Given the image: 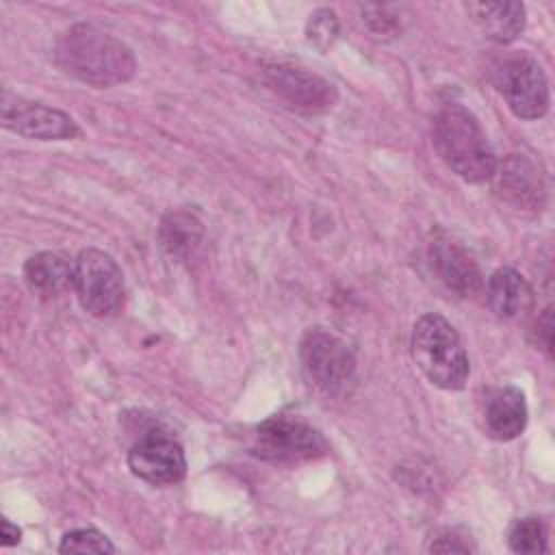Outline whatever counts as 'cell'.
<instances>
[{
  "mask_svg": "<svg viewBox=\"0 0 555 555\" xmlns=\"http://www.w3.org/2000/svg\"><path fill=\"white\" fill-rule=\"evenodd\" d=\"M54 59L65 74L95 89L121 85L137 69L132 50L93 24H74L61 33Z\"/></svg>",
  "mask_w": 555,
  "mask_h": 555,
  "instance_id": "6da1fadb",
  "label": "cell"
},
{
  "mask_svg": "<svg viewBox=\"0 0 555 555\" xmlns=\"http://www.w3.org/2000/svg\"><path fill=\"white\" fill-rule=\"evenodd\" d=\"M434 147L447 167L466 182H483L499 165L494 150L477 121L462 104H444L434 117Z\"/></svg>",
  "mask_w": 555,
  "mask_h": 555,
  "instance_id": "7a4b0ae2",
  "label": "cell"
},
{
  "mask_svg": "<svg viewBox=\"0 0 555 555\" xmlns=\"http://www.w3.org/2000/svg\"><path fill=\"white\" fill-rule=\"evenodd\" d=\"M412 360L418 371L442 390L464 388L470 364L455 327L440 314H423L410 338Z\"/></svg>",
  "mask_w": 555,
  "mask_h": 555,
  "instance_id": "3957f363",
  "label": "cell"
},
{
  "mask_svg": "<svg viewBox=\"0 0 555 555\" xmlns=\"http://www.w3.org/2000/svg\"><path fill=\"white\" fill-rule=\"evenodd\" d=\"M74 291L80 306L95 319L115 317L126 297L119 264L102 249L87 247L74 260Z\"/></svg>",
  "mask_w": 555,
  "mask_h": 555,
  "instance_id": "277c9868",
  "label": "cell"
},
{
  "mask_svg": "<svg viewBox=\"0 0 555 555\" xmlns=\"http://www.w3.org/2000/svg\"><path fill=\"white\" fill-rule=\"evenodd\" d=\"M251 451L273 464H297L323 455L327 444L304 418L275 414L256 427Z\"/></svg>",
  "mask_w": 555,
  "mask_h": 555,
  "instance_id": "5b68a950",
  "label": "cell"
},
{
  "mask_svg": "<svg viewBox=\"0 0 555 555\" xmlns=\"http://www.w3.org/2000/svg\"><path fill=\"white\" fill-rule=\"evenodd\" d=\"M299 356L308 379L325 395L338 397L347 392L356 375V358L345 340L323 327L304 334Z\"/></svg>",
  "mask_w": 555,
  "mask_h": 555,
  "instance_id": "8992f818",
  "label": "cell"
},
{
  "mask_svg": "<svg viewBox=\"0 0 555 555\" xmlns=\"http://www.w3.org/2000/svg\"><path fill=\"white\" fill-rule=\"evenodd\" d=\"M492 80L509 111L520 119H540L548 111V82L540 63L529 54L503 59Z\"/></svg>",
  "mask_w": 555,
  "mask_h": 555,
  "instance_id": "52a82bcc",
  "label": "cell"
},
{
  "mask_svg": "<svg viewBox=\"0 0 555 555\" xmlns=\"http://www.w3.org/2000/svg\"><path fill=\"white\" fill-rule=\"evenodd\" d=\"M128 468L152 486L178 483L186 475L184 449L167 429L154 425L130 447Z\"/></svg>",
  "mask_w": 555,
  "mask_h": 555,
  "instance_id": "ba28073f",
  "label": "cell"
},
{
  "mask_svg": "<svg viewBox=\"0 0 555 555\" xmlns=\"http://www.w3.org/2000/svg\"><path fill=\"white\" fill-rule=\"evenodd\" d=\"M2 126L15 134L39 141H63L80 134L76 121L52 106L26 102L9 91L2 93Z\"/></svg>",
  "mask_w": 555,
  "mask_h": 555,
  "instance_id": "9c48e42d",
  "label": "cell"
},
{
  "mask_svg": "<svg viewBox=\"0 0 555 555\" xmlns=\"http://www.w3.org/2000/svg\"><path fill=\"white\" fill-rule=\"evenodd\" d=\"M429 271L436 282L455 297L468 299L483 291V275L475 258L455 241L434 238L427 251Z\"/></svg>",
  "mask_w": 555,
  "mask_h": 555,
  "instance_id": "30bf717a",
  "label": "cell"
},
{
  "mask_svg": "<svg viewBox=\"0 0 555 555\" xmlns=\"http://www.w3.org/2000/svg\"><path fill=\"white\" fill-rule=\"evenodd\" d=\"M264 80L269 89H273L293 108L304 113L327 111L336 100V89L327 80L301 67H288V65L267 67Z\"/></svg>",
  "mask_w": 555,
  "mask_h": 555,
  "instance_id": "8fae6325",
  "label": "cell"
},
{
  "mask_svg": "<svg viewBox=\"0 0 555 555\" xmlns=\"http://www.w3.org/2000/svg\"><path fill=\"white\" fill-rule=\"evenodd\" d=\"M494 191L520 210H540L544 204V182L527 156L512 154L494 169Z\"/></svg>",
  "mask_w": 555,
  "mask_h": 555,
  "instance_id": "7c38bea8",
  "label": "cell"
},
{
  "mask_svg": "<svg viewBox=\"0 0 555 555\" xmlns=\"http://www.w3.org/2000/svg\"><path fill=\"white\" fill-rule=\"evenodd\" d=\"M483 421L490 438L501 442L518 438L527 425V401L522 390L516 386L490 390L483 403Z\"/></svg>",
  "mask_w": 555,
  "mask_h": 555,
  "instance_id": "4fadbf2b",
  "label": "cell"
},
{
  "mask_svg": "<svg viewBox=\"0 0 555 555\" xmlns=\"http://www.w3.org/2000/svg\"><path fill=\"white\" fill-rule=\"evenodd\" d=\"M490 310L507 321L525 319L533 310V288L512 267L496 269L483 284Z\"/></svg>",
  "mask_w": 555,
  "mask_h": 555,
  "instance_id": "5bb4252c",
  "label": "cell"
},
{
  "mask_svg": "<svg viewBox=\"0 0 555 555\" xmlns=\"http://www.w3.org/2000/svg\"><path fill=\"white\" fill-rule=\"evenodd\" d=\"M24 280L30 293L41 299L61 297L74 291V260L56 251H39L26 260Z\"/></svg>",
  "mask_w": 555,
  "mask_h": 555,
  "instance_id": "9a60e30c",
  "label": "cell"
},
{
  "mask_svg": "<svg viewBox=\"0 0 555 555\" xmlns=\"http://www.w3.org/2000/svg\"><path fill=\"white\" fill-rule=\"evenodd\" d=\"M466 11L481 35L494 43H509L525 28L522 2H468Z\"/></svg>",
  "mask_w": 555,
  "mask_h": 555,
  "instance_id": "2e32d148",
  "label": "cell"
},
{
  "mask_svg": "<svg viewBox=\"0 0 555 555\" xmlns=\"http://www.w3.org/2000/svg\"><path fill=\"white\" fill-rule=\"evenodd\" d=\"M202 223L186 210H171L163 217L158 236L163 249L178 262L191 260L202 245Z\"/></svg>",
  "mask_w": 555,
  "mask_h": 555,
  "instance_id": "e0dca14e",
  "label": "cell"
},
{
  "mask_svg": "<svg viewBox=\"0 0 555 555\" xmlns=\"http://www.w3.org/2000/svg\"><path fill=\"white\" fill-rule=\"evenodd\" d=\"M507 544L514 553H544L546 551V527L540 518H520L509 527Z\"/></svg>",
  "mask_w": 555,
  "mask_h": 555,
  "instance_id": "ac0fdd59",
  "label": "cell"
},
{
  "mask_svg": "<svg viewBox=\"0 0 555 555\" xmlns=\"http://www.w3.org/2000/svg\"><path fill=\"white\" fill-rule=\"evenodd\" d=\"M362 22L377 39H390L401 30L399 9L392 4H362Z\"/></svg>",
  "mask_w": 555,
  "mask_h": 555,
  "instance_id": "d6986e66",
  "label": "cell"
},
{
  "mask_svg": "<svg viewBox=\"0 0 555 555\" xmlns=\"http://www.w3.org/2000/svg\"><path fill=\"white\" fill-rule=\"evenodd\" d=\"M59 553H115V546L98 529H74L63 535Z\"/></svg>",
  "mask_w": 555,
  "mask_h": 555,
  "instance_id": "ffe728a7",
  "label": "cell"
},
{
  "mask_svg": "<svg viewBox=\"0 0 555 555\" xmlns=\"http://www.w3.org/2000/svg\"><path fill=\"white\" fill-rule=\"evenodd\" d=\"M338 37V20L336 13L330 9H319L310 15L308 24H306V39L310 46H314L317 50H327L334 39Z\"/></svg>",
  "mask_w": 555,
  "mask_h": 555,
  "instance_id": "44dd1931",
  "label": "cell"
},
{
  "mask_svg": "<svg viewBox=\"0 0 555 555\" xmlns=\"http://www.w3.org/2000/svg\"><path fill=\"white\" fill-rule=\"evenodd\" d=\"M427 551H434V553H468V551H473V546L468 542H464V538H460L455 531L442 529L440 533H436L429 540Z\"/></svg>",
  "mask_w": 555,
  "mask_h": 555,
  "instance_id": "7402d4cb",
  "label": "cell"
},
{
  "mask_svg": "<svg viewBox=\"0 0 555 555\" xmlns=\"http://www.w3.org/2000/svg\"><path fill=\"white\" fill-rule=\"evenodd\" d=\"M533 334H535V345L551 353V347H553V321H551V308H546V310L542 312V317L535 321V325H533Z\"/></svg>",
  "mask_w": 555,
  "mask_h": 555,
  "instance_id": "603a6c76",
  "label": "cell"
},
{
  "mask_svg": "<svg viewBox=\"0 0 555 555\" xmlns=\"http://www.w3.org/2000/svg\"><path fill=\"white\" fill-rule=\"evenodd\" d=\"M20 542V529L15 525H11L7 518H2V533H0V544L2 546H11Z\"/></svg>",
  "mask_w": 555,
  "mask_h": 555,
  "instance_id": "cb8c5ba5",
  "label": "cell"
}]
</instances>
